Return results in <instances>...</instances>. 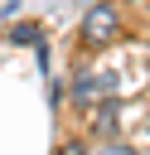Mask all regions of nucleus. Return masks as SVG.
<instances>
[{"label":"nucleus","mask_w":150,"mask_h":155,"mask_svg":"<svg viewBox=\"0 0 150 155\" xmlns=\"http://www.w3.org/2000/svg\"><path fill=\"white\" fill-rule=\"evenodd\" d=\"M58 155H87V150H82V145H77V140H73V145H63V150H58Z\"/></svg>","instance_id":"nucleus-6"},{"label":"nucleus","mask_w":150,"mask_h":155,"mask_svg":"<svg viewBox=\"0 0 150 155\" xmlns=\"http://www.w3.org/2000/svg\"><path fill=\"white\" fill-rule=\"evenodd\" d=\"M116 34H121V15H116V5H111V0H97V5L82 15V44H87V48H106Z\"/></svg>","instance_id":"nucleus-1"},{"label":"nucleus","mask_w":150,"mask_h":155,"mask_svg":"<svg viewBox=\"0 0 150 155\" xmlns=\"http://www.w3.org/2000/svg\"><path fill=\"white\" fill-rule=\"evenodd\" d=\"M111 131H116V102H106V107L97 111V136H106V140H111Z\"/></svg>","instance_id":"nucleus-3"},{"label":"nucleus","mask_w":150,"mask_h":155,"mask_svg":"<svg viewBox=\"0 0 150 155\" xmlns=\"http://www.w3.org/2000/svg\"><path fill=\"white\" fill-rule=\"evenodd\" d=\"M106 92H111V78H102V73H77L73 78V107H97Z\"/></svg>","instance_id":"nucleus-2"},{"label":"nucleus","mask_w":150,"mask_h":155,"mask_svg":"<svg viewBox=\"0 0 150 155\" xmlns=\"http://www.w3.org/2000/svg\"><path fill=\"white\" fill-rule=\"evenodd\" d=\"M10 44H39V24H15L10 29Z\"/></svg>","instance_id":"nucleus-4"},{"label":"nucleus","mask_w":150,"mask_h":155,"mask_svg":"<svg viewBox=\"0 0 150 155\" xmlns=\"http://www.w3.org/2000/svg\"><path fill=\"white\" fill-rule=\"evenodd\" d=\"M102 155H135V150H131V145H121V140H106V145H102Z\"/></svg>","instance_id":"nucleus-5"}]
</instances>
